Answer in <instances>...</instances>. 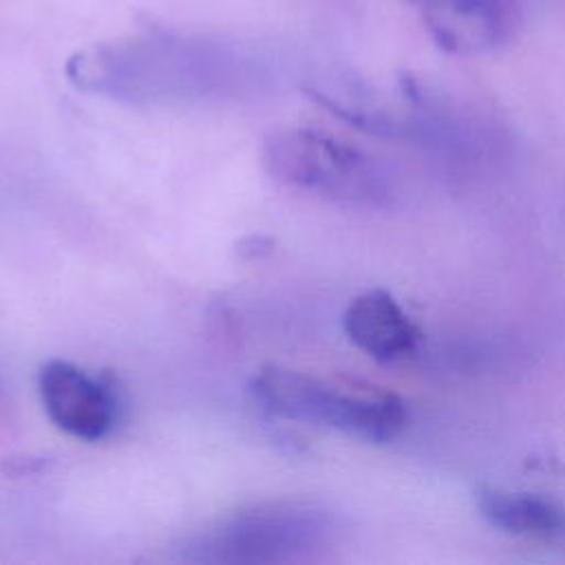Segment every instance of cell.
<instances>
[{
    "label": "cell",
    "mask_w": 565,
    "mask_h": 565,
    "mask_svg": "<svg viewBox=\"0 0 565 565\" xmlns=\"http://www.w3.org/2000/svg\"><path fill=\"white\" fill-rule=\"evenodd\" d=\"M260 60L218 38L143 31L90 44L66 62V77L82 90L113 99L172 104L232 95L256 79Z\"/></svg>",
    "instance_id": "6da1fadb"
},
{
    "label": "cell",
    "mask_w": 565,
    "mask_h": 565,
    "mask_svg": "<svg viewBox=\"0 0 565 565\" xmlns=\"http://www.w3.org/2000/svg\"><path fill=\"white\" fill-rule=\"evenodd\" d=\"M335 534V519L307 501H263L241 508L188 536L179 561L212 565L296 563L324 550Z\"/></svg>",
    "instance_id": "7a4b0ae2"
},
{
    "label": "cell",
    "mask_w": 565,
    "mask_h": 565,
    "mask_svg": "<svg viewBox=\"0 0 565 565\" xmlns=\"http://www.w3.org/2000/svg\"><path fill=\"white\" fill-rule=\"evenodd\" d=\"M263 166L280 183L347 207H386L393 181L364 150L313 128H278L263 143Z\"/></svg>",
    "instance_id": "3957f363"
},
{
    "label": "cell",
    "mask_w": 565,
    "mask_h": 565,
    "mask_svg": "<svg viewBox=\"0 0 565 565\" xmlns=\"http://www.w3.org/2000/svg\"><path fill=\"white\" fill-rule=\"evenodd\" d=\"M252 402L267 415L388 444L406 426L404 404L388 393H358L316 375L263 366L249 380Z\"/></svg>",
    "instance_id": "277c9868"
},
{
    "label": "cell",
    "mask_w": 565,
    "mask_h": 565,
    "mask_svg": "<svg viewBox=\"0 0 565 565\" xmlns=\"http://www.w3.org/2000/svg\"><path fill=\"white\" fill-rule=\"evenodd\" d=\"M38 393L49 419L71 437L104 439L117 419L113 391L66 360H49L38 373Z\"/></svg>",
    "instance_id": "5b68a950"
},
{
    "label": "cell",
    "mask_w": 565,
    "mask_h": 565,
    "mask_svg": "<svg viewBox=\"0 0 565 565\" xmlns=\"http://www.w3.org/2000/svg\"><path fill=\"white\" fill-rule=\"evenodd\" d=\"M435 44L455 55H477L503 44L516 22V0H417Z\"/></svg>",
    "instance_id": "8992f818"
},
{
    "label": "cell",
    "mask_w": 565,
    "mask_h": 565,
    "mask_svg": "<svg viewBox=\"0 0 565 565\" xmlns=\"http://www.w3.org/2000/svg\"><path fill=\"white\" fill-rule=\"evenodd\" d=\"M342 329L353 347L382 364L406 360L422 340L417 324L384 289L358 294L342 313Z\"/></svg>",
    "instance_id": "52a82bcc"
},
{
    "label": "cell",
    "mask_w": 565,
    "mask_h": 565,
    "mask_svg": "<svg viewBox=\"0 0 565 565\" xmlns=\"http://www.w3.org/2000/svg\"><path fill=\"white\" fill-rule=\"evenodd\" d=\"M477 508L492 527L512 536L552 539L565 532V510L541 494L490 488L479 492Z\"/></svg>",
    "instance_id": "ba28073f"
}]
</instances>
